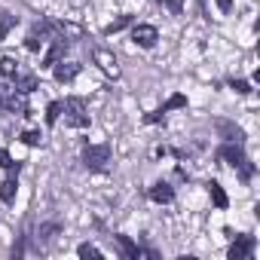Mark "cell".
<instances>
[{"label":"cell","instance_id":"1","mask_svg":"<svg viewBox=\"0 0 260 260\" xmlns=\"http://www.w3.org/2000/svg\"><path fill=\"white\" fill-rule=\"evenodd\" d=\"M0 107H7L10 113H19V116H28V98L25 92L13 86V80H0Z\"/></svg>","mask_w":260,"mask_h":260},{"label":"cell","instance_id":"2","mask_svg":"<svg viewBox=\"0 0 260 260\" xmlns=\"http://www.w3.org/2000/svg\"><path fill=\"white\" fill-rule=\"evenodd\" d=\"M217 156H220V159H226L233 169H239L242 181H251V178H254V166L248 162V156H245L242 144H223V147L217 150Z\"/></svg>","mask_w":260,"mask_h":260},{"label":"cell","instance_id":"3","mask_svg":"<svg viewBox=\"0 0 260 260\" xmlns=\"http://www.w3.org/2000/svg\"><path fill=\"white\" fill-rule=\"evenodd\" d=\"M61 110H64V119H68L74 128H86V125H89V113H86V107H83L80 98H68Z\"/></svg>","mask_w":260,"mask_h":260},{"label":"cell","instance_id":"4","mask_svg":"<svg viewBox=\"0 0 260 260\" xmlns=\"http://www.w3.org/2000/svg\"><path fill=\"white\" fill-rule=\"evenodd\" d=\"M83 162H86V169H104V166L110 162V147H107V144H92V147H86V150H83Z\"/></svg>","mask_w":260,"mask_h":260},{"label":"cell","instance_id":"5","mask_svg":"<svg viewBox=\"0 0 260 260\" xmlns=\"http://www.w3.org/2000/svg\"><path fill=\"white\" fill-rule=\"evenodd\" d=\"M132 40H135L141 49H153V46H156V40H159V34H156V28H153V25H135Z\"/></svg>","mask_w":260,"mask_h":260},{"label":"cell","instance_id":"6","mask_svg":"<svg viewBox=\"0 0 260 260\" xmlns=\"http://www.w3.org/2000/svg\"><path fill=\"white\" fill-rule=\"evenodd\" d=\"M254 236H239L233 245H230V260H248L254 254Z\"/></svg>","mask_w":260,"mask_h":260},{"label":"cell","instance_id":"7","mask_svg":"<svg viewBox=\"0 0 260 260\" xmlns=\"http://www.w3.org/2000/svg\"><path fill=\"white\" fill-rule=\"evenodd\" d=\"M214 125H217V132H220V138H226L230 144H242V141H245V132H242V128H239L236 122H226V119H217Z\"/></svg>","mask_w":260,"mask_h":260},{"label":"cell","instance_id":"8","mask_svg":"<svg viewBox=\"0 0 260 260\" xmlns=\"http://www.w3.org/2000/svg\"><path fill=\"white\" fill-rule=\"evenodd\" d=\"M64 52H68V40H64V37H58V40L49 46V52L43 55V68H52L55 61H61V58H64Z\"/></svg>","mask_w":260,"mask_h":260},{"label":"cell","instance_id":"9","mask_svg":"<svg viewBox=\"0 0 260 260\" xmlns=\"http://www.w3.org/2000/svg\"><path fill=\"white\" fill-rule=\"evenodd\" d=\"M52 68H55V80H58V83H71V80L80 74V64H77V61H55Z\"/></svg>","mask_w":260,"mask_h":260},{"label":"cell","instance_id":"10","mask_svg":"<svg viewBox=\"0 0 260 260\" xmlns=\"http://www.w3.org/2000/svg\"><path fill=\"white\" fill-rule=\"evenodd\" d=\"M13 86H16L19 92H25V95H28V92H34V89L40 86V80H37L34 74H22V71H19V74L13 77Z\"/></svg>","mask_w":260,"mask_h":260},{"label":"cell","instance_id":"11","mask_svg":"<svg viewBox=\"0 0 260 260\" xmlns=\"http://www.w3.org/2000/svg\"><path fill=\"white\" fill-rule=\"evenodd\" d=\"M116 239V245H119V251L125 254V260H138L141 257V248L132 242V239H128V236H113Z\"/></svg>","mask_w":260,"mask_h":260},{"label":"cell","instance_id":"12","mask_svg":"<svg viewBox=\"0 0 260 260\" xmlns=\"http://www.w3.org/2000/svg\"><path fill=\"white\" fill-rule=\"evenodd\" d=\"M150 199H153V202H172V199H175V190H172L169 184H153V187H150Z\"/></svg>","mask_w":260,"mask_h":260},{"label":"cell","instance_id":"13","mask_svg":"<svg viewBox=\"0 0 260 260\" xmlns=\"http://www.w3.org/2000/svg\"><path fill=\"white\" fill-rule=\"evenodd\" d=\"M16 190H19V184H16V172H10V178L0 184V199H4V202H13V199H16Z\"/></svg>","mask_w":260,"mask_h":260},{"label":"cell","instance_id":"14","mask_svg":"<svg viewBox=\"0 0 260 260\" xmlns=\"http://www.w3.org/2000/svg\"><path fill=\"white\" fill-rule=\"evenodd\" d=\"M16 25H19V16H13V13H0V40H4Z\"/></svg>","mask_w":260,"mask_h":260},{"label":"cell","instance_id":"15","mask_svg":"<svg viewBox=\"0 0 260 260\" xmlns=\"http://www.w3.org/2000/svg\"><path fill=\"white\" fill-rule=\"evenodd\" d=\"M208 193H211V199H214V205H217V208H226V202H230V199H226V193H223V187H220L217 181H211V184H208Z\"/></svg>","mask_w":260,"mask_h":260},{"label":"cell","instance_id":"16","mask_svg":"<svg viewBox=\"0 0 260 260\" xmlns=\"http://www.w3.org/2000/svg\"><path fill=\"white\" fill-rule=\"evenodd\" d=\"M58 230H61V226H58V223H43V226H40V230H37V239H40V242H43V245H46V242H52V236H55V233H58Z\"/></svg>","mask_w":260,"mask_h":260},{"label":"cell","instance_id":"17","mask_svg":"<svg viewBox=\"0 0 260 260\" xmlns=\"http://www.w3.org/2000/svg\"><path fill=\"white\" fill-rule=\"evenodd\" d=\"M0 74H4V80H13L19 74V64L13 58H0Z\"/></svg>","mask_w":260,"mask_h":260},{"label":"cell","instance_id":"18","mask_svg":"<svg viewBox=\"0 0 260 260\" xmlns=\"http://www.w3.org/2000/svg\"><path fill=\"white\" fill-rule=\"evenodd\" d=\"M95 58L101 61V68H104L107 74H113V77H116V61H113V58H110L107 52H101V49H98V52H95Z\"/></svg>","mask_w":260,"mask_h":260},{"label":"cell","instance_id":"19","mask_svg":"<svg viewBox=\"0 0 260 260\" xmlns=\"http://www.w3.org/2000/svg\"><path fill=\"white\" fill-rule=\"evenodd\" d=\"M77 254H80V257H86V260H89V257H92V260H101V257H104V254H101L95 245H89V242H86V245H80V248H77Z\"/></svg>","mask_w":260,"mask_h":260},{"label":"cell","instance_id":"20","mask_svg":"<svg viewBox=\"0 0 260 260\" xmlns=\"http://www.w3.org/2000/svg\"><path fill=\"white\" fill-rule=\"evenodd\" d=\"M125 25H132V16H119L116 22H110V25L104 28V34H116V31H122Z\"/></svg>","mask_w":260,"mask_h":260},{"label":"cell","instance_id":"21","mask_svg":"<svg viewBox=\"0 0 260 260\" xmlns=\"http://www.w3.org/2000/svg\"><path fill=\"white\" fill-rule=\"evenodd\" d=\"M61 107H64L61 101H52V104L46 107V122H49V125H52V122H58V116H61Z\"/></svg>","mask_w":260,"mask_h":260},{"label":"cell","instance_id":"22","mask_svg":"<svg viewBox=\"0 0 260 260\" xmlns=\"http://www.w3.org/2000/svg\"><path fill=\"white\" fill-rule=\"evenodd\" d=\"M175 107H187V98H184V95H172V98H169V101H166L159 110L166 113V110H175Z\"/></svg>","mask_w":260,"mask_h":260},{"label":"cell","instance_id":"23","mask_svg":"<svg viewBox=\"0 0 260 260\" xmlns=\"http://www.w3.org/2000/svg\"><path fill=\"white\" fill-rule=\"evenodd\" d=\"M0 166H4L7 172H16V175H19V162H13V156H10L7 150H0Z\"/></svg>","mask_w":260,"mask_h":260},{"label":"cell","instance_id":"24","mask_svg":"<svg viewBox=\"0 0 260 260\" xmlns=\"http://www.w3.org/2000/svg\"><path fill=\"white\" fill-rule=\"evenodd\" d=\"M22 144H28V147H37V144H40V132H34V128L22 132Z\"/></svg>","mask_w":260,"mask_h":260},{"label":"cell","instance_id":"25","mask_svg":"<svg viewBox=\"0 0 260 260\" xmlns=\"http://www.w3.org/2000/svg\"><path fill=\"white\" fill-rule=\"evenodd\" d=\"M25 46H28L31 52H37V49L43 46V40H37V34H28V40H25Z\"/></svg>","mask_w":260,"mask_h":260},{"label":"cell","instance_id":"26","mask_svg":"<svg viewBox=\"0 0 260 260\" xmlns=\"http://www.w3.org/2000/svg\"><path fill=\"white\" fill-rule=\"evenodd\" d=\"M230 86H233V89H236V92H239V95H248V92H251V86H248V83H245V80H233V83H230Z\"/></svg>","mask_w":260,"mask_h":260},{"label":"cell","instance_id":"27","mask_svg":"<svg viewBox=\"0 0 260 260\" xmlns=\"http://www.w3.org/2000/svg\"><path fill=\"white\" fill-rule=\"evenodd\" d=\"M169 4V10L175 13V16H181V10H184V0H166Z\"/></svg>","mask_w":260,"mask_h":260},{"label":"cell","instance_id":"28","mask_svg":"<svg viewBox=\"0 0 260 260\" xmlns=\"http://www.w3.org/2000/svg\"><path fill=\"white\" fill-rule=\"evenodd\" d=\"M217 7H220V13H230L233 10V0H217Z\"/></svg>","mask_w":260,"mask_h":260},{"label":"cell","instance_id":"29","mask_svg":"<svg viewBox=\"0 0 260 260\" xmlns=\"http://www.w3.org/2000/svg\"><path fill=\"white\" fill-rule=\"evenodd\" d=\"M159 119H162V110H156V113H150V116H147V122H159Z\"/></svg>","mask_w":260,"mask_h":260},{"label":"cell","instance_id":"30","mask_svg":"<svg viewBox=\"0 0 260 260\" xmlns=\"http://www.w3.org/2000/svg\"><path fill=\"white\" fill-rule=\"evenodd\" d=\"M199 4H205V0H199Z\"/></svg>","mask_w":260,"mask_h":260}]
</instances>
